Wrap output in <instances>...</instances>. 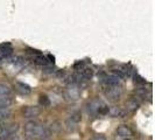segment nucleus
<instances>
[{"label": "nucleus", "instance_id": "f257e3e1", "mask_svg": "<svg viewBox=\"0 0 155 140\" xmlns=\"http://www.w3.org/2000/svg\"><path fill=\"white\" fill-rule=\"evenodd\" d=\"M25 132L33 138H42L45 135V128L36 122H28L25 125Z\"/></svg>", "mask_w": 155, "mask_h": 140}, {"label": "nucleus", "instance_id": "f03ea898", "mask_svg": "<svg viewBox=\"0 0 155 140\" xmlns=\"http://www.w3.org/2000/svg\"><path fill=\"white\" fill-rule=\"evenodd\" d=\"M19 128L18 124H8L4 125L0 127V140H6L8 139L13 133H15Z\"/></svg>", "mask_w": 155, "mask_h": 140}, {"label": "nucleus", "instance_id": "7ed1b4c3", "mask_svg": "<svg viewBox=\"0 0 155 140\" xmlns=\"http://www.w3.org/2000/svg\"><path fill=\"white\" fill-rule=\"evenodd\" d=\"M21 112H22L23 117L33 118V117L39 116L40 113H41V109L38 108V106H25V108H22Z\"/></svg>", "mask_w": 155, "mask_h": 140}, {"label": "nucleus", "instance_id": "20e7f679", "mask_svg": "<svg viewBox=\"0 0 155 140\" xmlns=\"http://www.w3.org/2000/svg\"><path fill=\"white\" fill-rule=\"evenodd\" d=\"M106 96L109 97L110 99H119L120 95H121V91L119 89V86H109L107 90H106Z\"/></svg>", "mask_w": 155, "mask_h": 140}, {"label": "nucleus", "instance_id": "39448f33", "mask_svg": "<svg viewBox=\"0 0 155 140\" xmlns=\"http://www.w3.org/2000/svg\"><path fill=\"white\" fill-rule=\"evenodd\" d=\"M14 86H15L16 90L20 93H22V95H28L31 91V86L28 84H26V83H22V82H15Z\"/></svg>", "mask_w": 155, "mask_h": 140}, {"label": "nucleus", "instance_id": "423d86ee", "mask_svg": "<svg viewBox=\"0 0 155 140\" xmlns=\"http://www.w3.org/2000/svg\"><path fill=\"white\" fill-rule=\"evenodd\" d=\"M12 52H13V48L9 42H5V43L0 45V55L1 56H9L12 54Z\"/></svg>", "mask_w": 155, "mask_h": 140}, {"label": "nucleus", "instance_id": "0eeeda50", "mask_svg": "<svg viewBox=\"0 0 155 140\" xmlns=\"http://www.w3.org/2000/svg\"><path fill=\"white\" fill-rule=\"evenodd\" d=\"M117 134H118L119 137L127 138V137H130V135L132 134V131H131V128H130L128 126H126V125H120V126L117 128Z\"/></svg>", "mask_w": 155, "mask_h": 140}, {"label": "nucleus", "instance_id": "6e6552de", "mask_svg": "<svg viewBox=\"0 0 155 140\" xmlns=\"http://www.w3.org/2000/svg\"><path fill=\"white\" fill-rule=\"evenodd\" d=\"M105 82H106V84L109 86H118L119 85V83H120V79L118 76H107L106 79H105Z\"/></svg>", "mask_w": 155, "mask_h": 140}, {"label": "nucleus", "instance_id": "1a4fd4ad", "mask_svg": "<svg viewBox=\"0 0 155 140\" xmlns=\"http://www.w3.org/2000/svg\"><path fill=\"white\" fill-rule=\"evenodd\" d=\"M109 112H111V115H112V116L120 117V118L125 117V115H126V112H125V111L121 109V108H112V109L110 110Z\"/></svg>", "mask_w": 155, "mask_h": 140}, {"label": "nucleus", "instance_id": "9d476101", "mask_svg": "<svg viewBox=\"0 0 155 140\" xmlns=\"http://www.w3.org/2000/svg\"><path fill=\"white\" fill-rule=\"evenodd\" d=\"M11 92L9 88L7 85H4V84H0V101L8 97V95Z\"/></svg>", "mask_w": 155, "mask_h": 140}, {"label": "nucleus", "instance_id": "9b49d317", "mask_svg": "<svg viewBox=\"0 0 155 140\" xmlns=\"http://www.w3.org/2000/svg\"><path fill=\"white\" fill-rule=\"evenodd\" d=\"M33 61L36 63V64H40V65H45L47 64V58L45 56H42L41 54H36L33 56Z\"/></svg>", "mask_w": 155, "mask_h": 140}, {"label": "nucleus", "instance_id": "f8f14e48", "mask_svg": "<svg viewBox=\"0 0 155 140\" xmlns=\"http://www.w3.org/2000/svg\"><path fill=\"white\" fill-rule=\"evenodd\" d=\"M11 117V111L8 109H0V123L7 120Z\"/></svg>", "mask_w": 155, "mask_h": 140}, {"label": "nucleus", "instance_id": "ddd939ff", "mask_svg": "<svg viewBox=\"0 0 155 140\" xmlns=\"http://www.w3.org/2000/svg\"><path fill=\"white\" fill-rule=\"evenodd\" d=\"M69 120L72 122L74 124H78V123L82 120V115H81V112H74V113H71Z\"/></svg>", "mask_w": 155, "mask_h": 140}, {"label": "nucleus", "instance_id": "4468645a", "mask_svg": "<svg viewBox=\"0 0 155 140\" xmlns=\"http://www.w3.org/2000/svg\"><path fill=\"white\" fill-rule=\"evenodd\" d=\"M138 103H137V101H133V99H131V101L126 102V108H127V110H130V111H134V110L138 109Z\"/></svg>", "mask_w": 155, "mask_h": 140}, {"label": "nucleus", "instance_id": "2eb2a0df", "mask_svg": "<svg viewBox=\"0 0 155 140\" xmlns=\"http://www.w3.org/2000/svg\"><path fill=\"white\" fill-rule=\"evenodd\" d=\"M39 102L41 105H43V106H49L50 105V99L48 98V96L46 95H41L39 98Z\"/></svg>", "mask_w": 155, "mask_h": 140}, {"label": "nucleus", "instance_id": "dca6fc26", "mask_svg": "<svg viewBox=\"0 0 155 140\" xmlns=\"http://www.w3.org/2000/svg\"><path fill=\"white\" fill-rule=\"evenodd\" d=\"M93 76V70L91 68H85L82 71V77L84 78H91Z\"/></svg>", "mask_w": 155, "mask_h": 140}, {"label": "nucleus", "instance_id": "f3484780", "mask_svg": "<svg viewBox=\"0 0 155 140\" xmlns=\"http://www.w3.org/2000/svg\"><path fill=\"white\" fill-rule=\"evenodd\" d=\"M110 109L107 106H105V105H103V106H99L98 108V112L101 113V115H106V113H109Z\"/></svg>", "mask_w": 155, "mask_h": 140}, {"label": "nucleus", "instance_id": "a211bd4d", "mask_svg": "<svg viewBox=\"0 0 155 140\" xmlns=\"http://www.w3.org/2000/svg\"><path fill=\"white\" fill-rule=\"evenodd\" d=\"M134 82L138 83V84H145L146 83V81L141 77V76H139V75H135L134 76Z\"/></svg>", "mask_w": 155, "mask_h": 140}, {"label": "nucleus", "instance_id": "6ab92c4d", "mask_svg": "<svg viewBox=\"0 0 155 140\" xmlns=\"http://www.w3.org/2000/svg\"><path fill=\"white\" fill-rule=\"evenodd\" d=\"M83 65H84V62H77L76 64H75V68H76V69H77V68H79V67L82 68Z\"/></svg>", "mask_w": 155, "mask_h": 140}, {"label": "nucleus", "instance_id": "aec40b11", "mask_svg": "<svg viewBox=\"0 0 155 140\" xmlns=\"http://www.w3.org/2000/svg\"><path fill=\"white\" fill-rule=\"evenodd\" d=\"M93 140H106V139H105L104 137H101V135H98V137H96Z\"/></svg>", "mask_w": 155, "mask_h": 140}, {"label": "nucleus", "instance_id": "412c9836", "mask_svg": "<svg viewBox=\"0 0 155 140\" xmlns=\"http://www.w3.org/2000/svg\"><path fill=\"white\" fill-rule=\"evenodd\" d=\"M48 58L50 60V62L54 63V61H55V57H54V56H51V55H48Z\"/></svg>", "mask_w": 155, "mask_h": 140}, {"label": "nucleus", "instance_id": "4be33fe9", "mask_svg": "<svg viewBox=\"0 0 155 140\" xmlns=\"http://www.w3.org/2000/svg\"><path fill=\"white\" fill-rule=\"evenodd\" d=\"M13 140H19V139H18V137H16V138H15V139H13Z\"/></svg>", "mask_w": 155, "mask_h": 140}, {"label": "nucleus", "instance_id": "5701e85b", "mask_svg": "<svg viewBox=\"0 0 155 140\" xmlns=\"http://www.w3.org/2000/svg\"><path fill=\"white\" fill-rule=\"evenodd\" d=\"M125 140H131V139H125Z\"/></svg>", "mask_w": 155, "mask_h": 140}]
</instances>
